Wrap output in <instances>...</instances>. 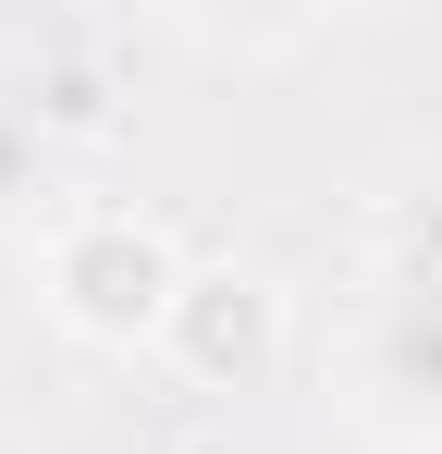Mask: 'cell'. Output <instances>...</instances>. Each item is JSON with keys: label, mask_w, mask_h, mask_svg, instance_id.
<instances>
[{"label": "cell", "mask_w": 442, "mask_h": 454, "mask_svg": "<svg viewBox=\"0 0 442 454\" xmlns=\"http://www.w3.org/2000/svg\"><path fill=\"white\" fill-rule=\"evenodd\" d=\"M37 283H50V307H62L74 332L136 344V332H172L185 258H172V233L136 222V209H74V222L50 233V258H37Z\"/></svg>", "instance_id": "6da1fadb"}, {"label": "cell", "mask_w": 442, "mask_h": 454, "mask_svg": "<svg viewBox=\"0 0 442 454\" xmlns=\"http://www.w3.org/2000/svg\"><path fill=\"white\" fill-rule=\"evenodd\" d=\"M0 454H12V442H0Z\"/></svg>", "instance_id": "277c9868"}, {"label": "cell", "mask_w": 442, "mask_h": 454, "mask_svg": "<svg viewBox=\"0 0 442 454\" xmlns=\"http://www.w3.org/2000/svg\"><path fill=\"white\" fill-rule=\"evenodd\" d=\"M160 344H172L197 380H258L271 344H283V307H271V283H246V270H185Z\"/></svg>", "instance_id": "7a4b0ae2"}, {"label": "cell", "mask_w": 442, "mask_h": 454, "mask_svg": "<svg viewBox=\"0 0 442 454\" xmlns=\"http://www.w3.org/2000/svg\"><path fill=\"white\" fill-rule=\"evenodd\" d=\"M368 393L393 418H442V295L393 283V307L368 319Z\"/></svg>", "instance_id": "3957f363"}]
</instances>
